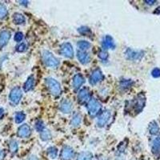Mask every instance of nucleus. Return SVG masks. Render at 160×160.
Returning a JSON list of instances; mask_svg holds the SVG:
<instances>
[{
    "instance_id": "1",
    "label": "nucleus",
    "mask_w": 160,
    "mask_h": 160,
    "mask_svg": "<svg viewBox=\"0 0 160 160\" xmlns=\"http://www.w3.org/2000/svg\"><path fill=\"white\" fill-rule=\"evenodd\" d=\"M42 61L48 68H56L59 65V60L48 51H43L42 52Z\"/></svg>"
},
{
    "instance_id": "2",
    "label": "nucleus",
    "mask_w": 160,
    "mask_h": 160,
    "mask_svg": "<svg viewBox=\"0 0 160 160\" xmlns=\"http://www.w3.org/2000/svg\"><path fill=\"white\" fill-rule=\"evenodd\" d=\"M45 82L46 85L48 87V90H49L51 95L55 97L60 95V94L62 92L61 85H60V83L56 79L53 78H47Z\"/></svg>"
},
{
    "instance_id": "3",
    "label": "nucleus",
    "mask_w": 160,
    "mask_h": 160,
    "mask_svg": "<svg viewBox=\"0 0 160 160\" xmlns=\"http://www.w3.org/2000/svg\"><path fill=\"white\" fill-rule=\"evenodd\" d=\"M88 111L89 115L91 117H95L99 115L100 111L102 110V105L98 102V100L95 98H92L89 100L88 102Z\"/></svg>"
},
{
    "instance_id": "4",
    "label": "nucleus",
    "mask_w": 160,
    "mask_h": 160,
    "mask_svg": "<svg viewBox=\"0 0 160 160\" xmlns=\"http://www.w3.org/2000/svg\"><path fill=\"white\" fill-rule=\"evenodd\" d=\"M146 104V97L143 94H139L138 95H137L136 98H135V100L133 101V109L135 112L138 114V113L141 112L143 109V108L145 107Z\"/></svg>"
},
{
    "instance_id": "5",
    "label": "nucleus",
    "mask_w": 160,
    "mask_h": 160,
    "mask_svg": "<svg viewBox=\"0 0 160 160\" xmlns=\"http://www.w3.org/2000/svg\"><path fill=\"white\" fill-rule=\"evenodd\" d=\"M22 97V91L21 88L18 87H15L13 88L10 92L9 98L10 101L14 104H18Z\"/></svg>"
},
{
    "instance_id": "6",
    "label": "nucleus",
    "mask_w": 160,
    "mask_h": 160,
    "mask_svg": "<svg viewBox=\"0 0 160 160\" xmlns=\"http://www.w3.org/2000/svg\"><path fill=\"white\" fill-rule=\"evenodd\" d=\"M111 113L109 110H106V111H102L99 115H98V120H97V125L98 128H103L107 125L108 121L111 118Z\"/></svg>"
},
{
    "instance_id": "7",
    "label": "nucleus",
    "mask_w": 160,
    "mask_h": 160,
    "mask_svg": "<svg viewBox=\"0 0 160 160\" xmlns=\"http://www.w3.org/2000/svg\"><path fill=\"white\" fill-rule=\"evenodd\" d=\"M104 78V75L102 71L100 69H96L91 73V76L89 78V82L91 85H96L99 82L102 81Z\"/></svg>"
},
{
    "instance_id": "8",
    "label": "nucleus",
    "mask_w": 160,
    "mask_h": 160,
    "mask_svg": "<svg viewBox=\"0 0 160 160\" xmlns=\"http://www.w3.org/2000/svg\"><path fill=\"white\" fill-rule=\"evenodd\" d=\"M91 99V93L88 88H84L80 90L78 93V101L79 103L84 104L89 102Z\"/></svg>"
},
{
    "instance_id": "9",
    "label": "nucleus",
    "mask_w": 160,
    "mask_h": 160,
    "mask_svg": "<svg viewBox=\"0 0 160 160\" xmlns=\"http://www.w3.org/2000/svg\"><path fill=\"white\" fill-rule=\"evenodd\" d=\"M61 54L66 58H71L74 57V50H73V47L70 42H64L61 46Z\"/></svg>"
},
{
    "instance_id": "10",
    "label": "nucleus",
    "mask_w": 160,
    "mask_h": 160,
    "mask_svg": "<svg viewBox=\"0 0 160 160\" xmlns=\"http://www.w3.org/2000/svg\"><path fill=\"white\" fill-rule=\"evenodd\" d=\"M75 155V151L72 148L69 146H65L60 153L61 160H71Z\"/></svg>"
},
{
    "instance_id": "11",
    "label": "nucleus",
    "mask_w": 160,
    "mask_h": 160,
    "mask_svg": "<svg viewBox=\"0 0 160 160\" xmlns=\"http://www.w3.org/2000/svg\"><path fill=\"white\" fill-rule=\"evenodd\" d=\"M127 58L130 60H139L142 58L144 53L141 51H135L131 48H128L125 52Z\"/></svg>"
},
{
    "instance_id": "12",
    "label": "nucleus",
    "mask_w": 160,
    "mask_h": 160,
    "mask_svg": "<svg viewBox=\"0 0 160 160\" xmlns=\"http://www.w3.org/2000/svg\"><path fill=\"white\" fill-rule=\"evenodd\" d=\"M31 134V129L30 126L28 124H23V125L20 126L18 128V131H17V135L19 138H28Z\"/></svg>"
},
{
    "instance_id": "13",
    "label": "nucleus",
    "mask_w": 160,
    "mask_h": 160,
    "mask_svg": "<svg viewBox=\"0 0 160 160\" xmlns=\"http://www.w3.org/2000/svg\"><path fill=\"white\" fill-rule=\"evenodd\" d=\"M102 46L104 51L108 49H114L115 48L114 39H113V38L111 35H106L104 37L102 42Z\"/></svg>"
},
{
    "instance_id": "14",
    "label": "nucleus",
    "mask_w": 160,
    "mask_h": 160,
    "mask_svg": "<svg viewBox=\"0 0 160 160\" xmlns=\"http://www.w3.org/2000/svg\"><path fill=\"white\" fill-rule=\"evenodd\" d=\"M84 82H85V78H83V76L81 74H76L73 78V88L75 91H77L83 85Z\"/></svg>"
},
{
    "instance_id": "15",
    "label": "nucleus",
    "mask_w": 160,
    "mask_h": 160,
    "mask_svg": "<svg viewBox=\"0 0 160 160\" xmlns=\"http://www.w3.org/2000/svg\"><path fill=\"white\" fill-rule=\"evenodd\" d=\"M11 36V34L9 31L5 30V31H1V33H0V49H2L8 43Z\"/></svg>"
},
{
    "instance_id": "16",
    "label": "nucleus",
    "mask_w": 160,
    "mask_h": 160,
    "mask_svg": "<svg viewBox=\"0 0 160 160\" xmlns=\"http://www.w3.org/2000/svg\"><path fill=\"white\" fill-rule=\"evenodd\" d=\"M59 109L64 114H69L72 111V103L71 101L68 99L62 100V102H60Z\"/></svg>"
},
{
    "instance_id": "17",
    "label": "nucleus",
    "mask_w": 160,
    "mask_h": 160,
    "mask_svg": "<svg viewBox=\"0 0 160 160\" xmlns=\"http://www.w3.org/2000/svg\"><path fill=\"white\" fill-rule=\"evenodd\" d=\"M77 58H78V61L83 65L89 63L90 61H91V56L86 51H77Z\"/></svg>"
},
{
    "instance_id": "18",
    "label": "nucleus",
    "mask_w": 160,
    "mask_h": 160,
    "mask_svg": "<svg viewBox=\"0 0 160 160\" xmlns=\"http://www.w3.org/2000/svg\"><path fill=\"white\" fill-rule=\"evenodd\" d=\"M35 79L34 75H31L28 78L27 81L25 82L23 85V90L24 91L28 92V91H31V90L34 88V86H35Z\"/></svg>"
},
{
    "instance_id": "19",
    "label": "nucleus",
    "mask_w": 160,
    "mask_h": 160,
    "mask_svg": "<svg viewBox=\"0 0 160 160\" xmlns=\"http://www.w3.org/2000/svg\"><path fill=\"white\" fill-rule=\"evenodd\" d=\"M151 151L155 155H158L160 153V137H157L153 140Z\"/></svg>"
},
{
    "instance_id": "20",
    "label": "nucleus",
    "mask_w": 160,
    "mask_h": 160,
    "mask_svg": "<svg viewBox=\"0 0 160 160\" xmlns=\"http://www.w3.org/2000/svg\"><path fill=\"white\" fill-rule=\"evenodd\" d=\"M25 17L22 14H20V13H15L13 15V22H14L15 24L21 25V24H23L25 22Z\"/></svg>"
},
{
    "instance_id": "21",
    "label": "nucleus",
    "mask_w": 160,
    "mask_h": 160,
    "mask_svg": "<svg viewBox=\"0 0 160 160\" xmlns=\"http://www.w3.org/2000/svg\"><path fill=\"white\" fill-rule=\"evenodd\" d=\"M81 122H82V116H81V115L78 114V113L74 114L72 118H71V126L74 127V128H77V127H78L80 125Z\"/></svg>"
},
{
    "instance_id": "22",
    "label": "nucleus",
    "mask_w": 160,
    "mask_h": 160,
    "mask_svg": "<svg viewBox=\"0 0 160 160\" xmlns=\"http://www.w3.org/2000/svg\"><path fill=\"white\" fill-rule=\"evenodd\" d=\"M77 47L78 48V51H85L91 48V43L86 40H80L77 43Z\"/></svg>"
},
{
    "instance_id": "23",
    "label": "nucleus",
    "mask_w": 160,
    "mask_h": 160,
    "mask_svg": "<svg viewBox=\"0 0 160 160\" xmlns=\"http://www.w3.org/2000/svg\"><path fill=\"white\" fill-rule=\"evenodd\" d=\"M93 155L90 151H82L79 153L76 160H92Z\"/></svg>"
},
{
    "instance_id": "24",
    "label": "nucleus",
    "mask_w": 160,
    "mask_h": 160,
    "mask_svg": "<svg viewBox=\"0 0 160 160\" xmlns=\"http://www.w3.org/2000/svg\"><path fill=\"white\" fill-rule=\"evenodd\" d=\"M149 132L151 133V135H157L159 132V127H158V123L155 121H152L151 123L149 124Z\"/></svg>"
},
{
    "instance_id": "25",
    "label": "nucleus",
    "mask_w": 160,
    "mask_h": 160,
    "mask_svg": "<svg viewBox=\"0 0 160 160\" xmlns=\"http://www.w3.org/2000/svg\"><path fill=\"white\" fill-rule=\"evenodd\" d=\"M9 148L10 151H11L12 154H15V153L18 151V143L16 140L12 139L9 142Z\"/></svg>"
},
{
    "instance_id": "26",
    "label": "nucleus",
    "mask_w": 160,
    "mask_h": 160,
    "mask_svg": "<svg viewBox=\"0 0 160 160\" xmlns=\"http://www.w3.org/2000/svg\"><path fill=\"white\" fill-rule=\"evenodd\" d=\"M8 8H7L5 4L0 3V20L5 18L7 17V15H8Z\"/></svg>"
},
{
    "instance_id": "27",
    "label": "nucleus",
    "mask_w": 160,
    "mask_h": 160,
    "mask_svg": "<svg viewBox=\"0 0 160 160\" xmlns=\"http://www.w3.org/2000/svg\"><path fill=\"white\" fill-rule=\"evenodd\" d=\"M40 138L42 141H48V140L51 138V133L48 130H44L42 132L40 133Z\"/></svg>"
},
{
    "instance_id": "28",
    "label": "nucleus",
    "mask_w": 160,
    "mask_h": 160,
    "mask_svg": "<svg viewBox=\"0 0 160 160\" xmlns=\"http://www.w3.org/2000/svg\"><path fill=\"white\" fill-rule=\"evenodd\" d=\"M48 153L51 158H55L58 156V149L55 147H51L48 149Z\"/></svg>"
},
{
    "instance_id": "29",
    "label": "nucleus",
    "mask_w": 160,
    "mask_h": 160,
    "mask_svg": "<svg viewBox=\"0 0 160 160\" xmlns=\"http://www.w3.org/2000/svg\"><path fill=\"white\" fill-rule=\"evenodd\" d=\"M26 118V115L23 112H18L16 113V115L15 116V121L16 123H21L25 120Z\"/></svg>"
},
{
    "instance_id": "30",
    "label": "nucleus",
    "mask_w": 160,
    "mask_h": 160,
    "mask_svg": "<svg viewBox=\"0 0 160 160\" xmlns=\"http://www.w3.org/2000/svg\"><path fill=\"white\" fill-rule=\"evenodd\" d=\"M35 129L38 131V132H42V131L45 130V125H44L43 122L41 121V120H38L35 122Z\"/></svg>"
},
{
    "instance_id": "31",
    "label": "nucleus",
    "mask_w": 160,
    "mask_h": 160,
    "mask_svg": "<svg viewBox=\"0 0 160 160\" xmlns=\"http://www.w3.org/2000/svg\"><path fill=\"white\" fill-rule=\"evenodd\" d=\"M133 84L132 81L131 80H122L121 82H120V86H121V88H124V89H127V88H131V86Z\"/></svg>"
},
{
    "instance_id": "32",
    "label": "nucleus",
    "mask_w": 160,
    "mask_h": 160,
    "mask_svg": "<svg viewBox=\"0 0 160 160\" xmlns=\"http://www.w3.org/2000/svg\"><path fill=\"white\" fill-rule=\"evenodd\" d=\"M98 58L102 60H107L108 58V53L106 51H101L98 52Z\"/></svg>"
},
{
    "instance_id": "33",
    "label": "nucleus",
    "mask_w": 160,
    "mask_h": 160,
    "mask_svg": "<svg viewBox=\"0 0 160 160\" xmlns=\"http://www.w3.org/2000/svg\"><path fill=\"white\" fill-rule=\"evenodd\" d=\"M26 49H27V45L24 42L20 43L18 47H16V51L18 52H23L26 51Z\"/></svg>"
},
{
    "instance_id": "34",
    "label": "nucleus",
    "mask_w": 160,
    "mask_h": 160,
    "mask_svg": "<svg viewBox=\"0 0 160 160\" xmlns=\"http://www.w3.org/2000/svg\"><path fill=\"white\" fill-rule=\"evenodd\" d=\"M151 75L154 78H159L160 77V69L159 68H155L151 71Z\"/></svg>"
},
{
    "instance_id": "35",
    "label": "nucleus",
    "mask_w": 160,
    "mask_h": 160,
    "mask_svg": "<svg viewBox=\"0 0 160 160\" xmlns=\"http://www.w3.org/2000/svg\"><path fill=\"white\" fill-rule=\"evenodd\" d=\"M23 38V34L22 32H17L15 35V40L16 42H21Z\"/></svg>"
},
{
    "instance_id": "36",
    "label": "nucleus",
    "mask_w": 160,
    "mask_h": 160,
    "mask_svg": "<svg viewBox=\"0 0 160 160\" xmlns=\"http://www.w3.org/2000/svg\"><path fill=\"white\" fill-rule=\"evenodd\" d=\"M88 31H90V29L87 27H82V28H78V32L82 35H86Z\"/></svg>"
},
{
    "instance_id": "37",
    "label": "nucleus",
    "mask_w": 160,
    "mask_h": 160,
    "mask_svg": "<svg viewBox=\"0 0 160 160\" xmlns=\"http://www.w3.org/2000/svg\"><path fill=\"white\" fill-rule=\"evenodd\" d=\"M145 2L147 4H148V5H153V4H155V2H156V1H155V0H152V1H149V0H147V1H145Z\"/></svg>"
},
{
    "instance_id": "38",
    "label": "nucleus",
    "mask_w": 160,
    "mask_h": 160,
    "mask_svg": "<svg viewBox=\"0 0 160 160\" xmlns=\"http://www.w3.org/2000/svg\"><path fill=\"white\" fill-rule=\"evenodd\" d=\"M28 160H39V159H38V157L35 156V155H31V157H29Z\"/></svg>"
},
{
    "instance_id": "39",
    "label": "nucleus",
    "mask_w": 160,
    "mask_h": 160,
    "mask_svg": "<svg viewBox=\"0 0 160 160\" xmlns=\"http://www.w3.org/2000/svg\"><path fill=\"white\" fill-rule=\"evenodd\" d=\"M19 2L21 5H24V6H28V3H29L28 1H19Z\"/></svg>"
},
{
    "instance_id": "40",
    "label": "nucleus",
    "mask_w": 160,
    "mask_h": 160,
    "mask_svg": "<svg viewBox=\"0 0 160 160\" xmlns=\"http://www.w3.org/2000/svg\"><path fill=\"white\" fill-rule=\"evenodd\" d=\"M154 13H155V14H156V15H160V7L159 8H157V9L154 11Z\"/></svg>"
},
{
    "instance_id": "41",
    "label": "nucleus",
    "mask_w": 160,
    "mask_h": 160,
    "mask_svg": "<svg viewBox=\"0 0 160 160\" xmlns=\"http://www.w3.org/2000/svg\"><path fill=\"white\" fill-rule=\"evenodd\" d=\"M2 157H3V152L1 149H0V160L2 159Z\"/></svg>"
},
{
    "instance_id": "42",
    "label": "nucleus",
    "mask_w": 160,
    "mask_h": 160,
    "mask_svg": "<svg viewBox=\"0 0 160 160\" xmlns=\"http://www.w3.org/2000/svg\"><path fill=\"white\" fill-rule=\"evenodd\" d=\"M3 112H4V110L2 109V108H0V116H1V115H2Z\"/></svg>"
}]
</instances>
